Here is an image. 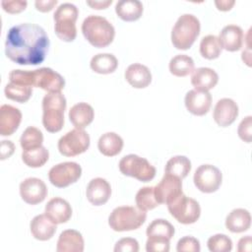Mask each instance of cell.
<instances>
[{"label": "cell", "instance_id": "6da1fadb", "mask_svg": "<svg viewBox=\"0 0 252 252\" xmlns=\"http://www.w3.org/2000/svg\"><path fill=\"white\" fill-rule=\"evenodd\" d=\"M49 38L38 25L25 23L12 27L6 36L5 54L20 65H38L45 59Z\"/></svg>", "mask_w": 252, "mask_h": 252}, {"label": "cell", "instance_id": "7a4b0ae2", "mask_svg": "<svg viewBox=\"0 0 252 252\" xmlns=\"http://www.w3.org/2000/svg\"><path fill=\"white\" fill-rule=\"evenodd\" d=\"M9 79L11 83L31 88L37 87L48 93H60L65 87L64 78L47 67L33 71L12 70L9 73Z\"/></svg>", "mask_w": 252, "mask_h": 252}, {"label": "cell", "instance_id": "3957f363", "mask_svg": "<svg viewBox=\"0 0 252 252\" xmlns=\"http://www.w3.org/2000/svg\"><path fill=\"white\" fill-rule=\"evenodd\" d=\"M82 32L85 38L97 48L108 46L113 41L115 35L112 24L104 17L97 15H90L84 20Z\"/></svg>", "mask_w": 252, "mask_h": 252}, {"label": "cell", "instance_id": "277c9868", "mask_svg": "<svg viewBox=\"0 0 252 252\" xmlns=\"http://www.w3.org/2000/svg\"><path fill=\"white\" fill-rule=\"evenodd\" d=\"M67 101L60 93H48L42 99V124L50 133L59 132L64 125V112Z\"/></svg>", "mask_w": 252, "mask_h": 252}, {"label": "cell", "instance_id": "5b68a950", "mask_svg": "<svg viewBox=\"0 0 252 252\" xmlns=\"http://www.w3.org/2000/svg\"><path fill=\"white\" fill-rule=\"evenodd\" d=\"M200 21L192 14L181 15L171 31V42L176 49H189L200 33Z\"/></svg>", "mask_w": 252, "mask_h": 252}, {"label": "cell", "instance_id": "8992f818", "mask_svg": "<svg viewBox=\"0 0 252 252\" xmlns=\"http://www.w3.org/2000/svg\"><path fill=\"white\" fill-rule=\"evenodd\" d=\"M78 15V8L72 3H63L55 10L53 15L54 31L61 40L71 42L76 38Z\"/></svg>", "mask_w": 252, "mask_h": 252}, {"label": "cell", "instance_id": "52a82bcc", "mask_svg": "<svg viewBox=\"0 0 252 252\" xmlns=\"http://www.w3.org/2000/svg\"><path fill=\"white\" fill-rule=\"evenodd\" d=\"M147 219L146 212L131 206L115 208L109 215L108 224L114 231H129L139 228Z\"/></svg>", "mask_w": 252, "mask_h": 252}, {"label": "cell", "instance_id": "ba28073f", "mask_svg": "<svg viewBox=\"0 0 252 252\" xmlns=\"http://www.w3.org/2000/svg\"><path fill=\"white\" fill-rule=\"evenodd\" d=\"M118 166L122 174L134 177L142 182H149L156 176V167L146 158L134 154L123 157Z\"/></svg>", "mask_w": 252, "mask_h": 252}, {"label": "cell", "instance_id": "9c48e42d", "mask_svg": "<svg viewBox=\"0 0 252 252\" xmlns=\"http://www.w3.org/2000/svg\"><path fill=\"white\" fill-rule=\"evenodd\" d=\"M167 209L170 215L180 223L191 224L196 222L201 215L199 203L181 194L179 197L167 204Z\"/></svg>", "mask_w": 252, "mask_h": 252}, {"label": "cell", "instance_id": "30bf717a", "mask_svg": "<svg viewBox=\"0 0 252 252\" xmlns=\"http://www.w3.org/2000/svg\"><path fill=\"white\" fill-rule=\"evenodd\" d=\"M90 136L84 129L75 128L58 141V151L62 156L75 157L85 153L90 147Z\"/></svg>", "mask_w": 252, "mask_h": 252}, {"label": "cell", "instance_id": "8fae6325", "mask_svg": "<svg viewBox=\"0 0 252 252\" xmlns=\"http://www.w3.org/2000/svg\"><path fill=\"white\" fill-rule=\"evenodd\" d=\"M82 175V167L75 161H65L52 166L48 172V178L57 188H65L79 180Z\"/></svg>", "mask_w": 252, "mask_h": 252}, {"label": "cell", "instance_id": "7c38bea8", "mask_svg": "<svg viewBox=\"0 0 252 252\" xmlns=\"http://www.w3.org/2000/svg\"><path fill=\"white\" fill-rule=\"evenodd\" d=\"M193 181L197 189L203 193L216 192L222 181L220 170L213 164H202L194 173Z\"/></svg>", "mask_w": 252, "mask_h": 252}, {"label": "cell", "instance_id": "4fadbf2b", "mask_svg": "<svg viewBox=\"0 0 252 252\" xmlns=\"http://www.w3.org/2000/svg\"><path fill=\"white\" fill-rule=\"evenodd\" d=\"M155 197L158 203L160 204H168L177 197H179L182 192V181L180 178L164 173L163 177L159 181V183L154 187Z\"/></svg>", "mask_w": 252, "mask_h": 252}, {"label": "cell", "instance_id": "5bb4252c", "mask_svg": "<svg viewBox=\"0 0 252 252\" xmlns=\"http://www.w3.org/2000/svg\"><path fill=\"white\" fill-rule=\"evenodd\" d=\"M20 195L27 204L36 205L46 198L47 187L41 179L29 177L21 182Z\"/></svg>", "mask_w": 252, "mask_h": 252}, {"label": "cell", "instance_id": "9a60e30c", "mask_svg": "<svg viewBox=\"0 0 252 252\" xmlns=\"http://www.w3.org/2000/svg\"><path fill=\"white\" fill-rule=\"evenodd\" d=\"M238 116L237 103L228 97L218 100L215 105L213 117L215 122L220 127H227L232 124Z\"/></svg>", "mask_w": 252, "mask_h": 252}, {"label": "cell", "instance_id": "2e32d148", "mask_svg": "<svg viewBox=\"0 0 252 252\" xmlns=\"http://www.w3.org/2000/svg\"><path fill=\"white\" fill-rule=\"evenodd\" d=\"M184 102L190 113L197 116H203L207 114L211 108L212 95L209 92L191 90L186 94Z\"/></svg>", "mask_w": 252, "mask_h": 252}, {"label": "cell", "instance_id": "e0dca14e", "mask_svg": "<svg viewBox=\"0 0 252 252\" xmlns=\"http://www.w3.org/2000/svg\"><path fill=\"white\" fill-rule=\"evenodd\" d=\"M111 195L110 184L101 177L92 179L86 189V196L88 201L94 206H101L105 204Z\"/></svg>", "mask_w": 252, "mask_h": 252}, {"label": "cell", "instance_id": "ac0fdd59", "mask_svg": "<svg viewBox=\"0 0 252 252\" xmlns=\"http://www.w3.org/2000/svg\"><path fill=\"white\" fill-rule=\"evenodd\" d=\"M22 121V112L19 108L3 104L0 107V135L10 136L16 132Z\"/></svg>", "mask_w": 252, "mask_h": 252}, {"label": "cell", "instance_id": "d6986e66", "mask_svg": "<svg viewBox=\"0 0 252 252\" xmlns=\"http://www.w3.org/2000/svg\"><path fill=\"white\" fill-rule=\"evenodd\" d=\"M45 215L54 223L67 222L72 216L71 205L63 198L55 197L50 199L45 206Z\"/></svg>", "mask_w": 252, "mask_h": 252}, {"label": "cell", "instance_id": "ffe728a7", "mask_svg": "<svg viewBox=\"0 0 252 252\" xmlns=\"http://www.w3.org/2000/svg\"><path fill=\"white\" fill-rule=\"evenodd\" d=\"M219 39L223 49L234 52L242 47L244 33L239 26L227 25L220 31Z\"/></svg>", "mask_w": 252, "mask_h": 252}, {"label": "cell", "instance_id": "44dd1931", "mask_svg": "<svg viewBox=\"0 0 252 252\" xmlns=\"http://www.w3.org/2000/svg\"><path fill=\"white\" fill-rule=\"evenodd\" d=\"M125 79L135 89H144L152 82V73L150 69L140 63H134L127 67Z\"/></svg>", "mask_w": 252, "mask_h": 252}, {"label": "cell", "instance_id": "7402d4cb", "mask_svg": "<svg viewBox=\"0 0 252 252\" xmlns=\"http://www.w3.org/2000/svg\"><path fill=\"white\" fill-rule=\"evenodd\" d=\"M219 82V75L217 72L208 67H200L192 72L191 84L197 91L209 92Z\"/></svg>", "mask_w": 252, "mask_h": 252}, {"label": "cell", "instance_id": "603a6c76", "mask_svg": "<svg viewBox=\"0 0 252 252\" xmlns=\"http://www.w3.org/2000/svg\"><path fill=\"white\" fill-rule=\"evenodd\" d=\"M85 242L82 234L75 229H66L59 235L57 252H83Z\"/></svg>", "mask_w": 252, "mask_h": 252}, {"label": "cell", "instance_id": "cb8c5ba5", "mask_svg": "<svg viewBox=\"0 0 252 252\" xmlns=\"http://www.w3.org/2000/svg\"><path fill=\"white\" fill-rule=\"evenodd\" d=\"M32 235L40 241L50 239L56 232V223L47 218L45 214L35 216L30 224Z\"/></svg>", "mask_w": 252, "mask_h": 252}, {"label": "cell", "instance_id": "d4e9b609", "mask_svg": "<svg viewBox=\"0 0 252 252\" xmlns=\"http://www.w3.org/2000/svg\"><path fill=\"white\" fill-rule=\"evenodd\" d=\"M94 117V110L87 102H79L73 105L69 110V119L78 129H84L90 125Z\"/></svg>", "mask_w": 252, "mask_h": 252}, {"label": "cell", "instance_id": "484cf974", "mask_svg": "<svg viewBox=\"0 0 252 252\" xmlns=\"http://www.w3.org/2000/svg\"><path fill=\"white\" fill-rule=\"evenodd\" d=\"M251 225V216L250 213L241 208L232 210L225 219V227L233 232L239 233L246 231Z\"/></svg>", "mask_w": 252, "mask_h": 252}, {"label": "cell", "instance_id": "4316f807", "mask_svg": "<svg viewBox=\"0 0 252 252\" xmlns=\"http://www.w3.org/2000/svg\"><path fill=\"white\" fill-rule=\"evenodd\" d=\"M143 4L139 0H120L115 5L117 16L125 22H134L143 14Z\"/></svg>", "mask_w": 252, "mask_h": 252}, {"label": "cell", "instance_id": "83f0119b", "mask_svg": "<svg viewBox=\"0 0 252 252\" xmlns=\"http://www.w3.org/2000/svg\"><path fill=\"white\" fill-rule=\"evenodd\" d=\"M122 138L114 132H106L102 134L97 142L99 152L105 157L117 156L123 148Z\"/></svg>", "mask_w": 252, "mask_h": 252}, {"label": "cell", "instance_id": "f1b7e54d", "mask_svg": "<svg viewBox=\"0 0 252 252\" xmlns=\"http://www.w3.org/2000/svg\"><path fill=\"white\" fill-rule=\"evenodd\" d=\"M90 66L91 69L97 74H111L116 70L118 60L111 53H98L92 58Z\"/></svg>", "mask_w": 252, "mask_h": 252}, {"label": "cell", "instance_id": "f546056e", "mask_svg": "<svg viewBox=\"0 0 252 252\" xmlns=\"http://www.w3.org/2000/svg\"><path fill=\"white\" fill-rule=\"evenodd\" d=\"M191 170V161L185 156H175L169 158L165 164L164 172L180 179L185 178Z\"/></svg>", "mask_w": 252, "mask_h": 252}, {"label": "cell", "instance_id": "4dcf8cb0", "mask_svg": "<svg viewBox=\"0 0 252 252\" xmlns=\"http://www.w3.org/2000/svg\"><path fill=\"white\" fill-rule=\"evenodd\" d=\"M48 158L49 152L43 146L31 150H23L22 153V159L24 163L32 168H37L44 165Z\"/></svg>", "mask_w": 252, "mask_h": 252}, {"label": "cell", "instance_id": "1f68e13d", "mask_svg": "<svg viewBox=\"0 0 252 252\" xmlns=\"http://www.w3.org/2000/svg\"><path fill=\"white\" fill-rule=\"evenodd\" d=\"M169 71L176 77H185L194 71V61L186 54H178L169 61Z\"/></svg>", "mask_w": 252, "mask_h": 252}, {"label": "cell", "instance_id": "d6a6232c", "mask_svg": "<svg viewBox=\"0 0 252 252\" xmlns=\"http://www.w3.org/2000/svg\"><path fill=\"white\" fill-rule=\"evenodd\" d=\"M174 226L168 220L157 219L148 225L146 233L148 237H162L170 240L174 235Z\"/></svg>", "mask_w": 252, "mask_h": 252}, {"label": "cell", "instance_id": "836d02e7", "mask_svg": "<svg viewBox=\"0 0 252 252\" xmlns=\"http://www.w3.org/2000/svg\"><path fill=\"white\" fill-rule=\"evenodd\" d=\"M222 47L218 36L208 34L204 36L200 42V53L201 55L209 60L218 58L221 53Z\"/></svg>", "mask_w": 252, "mask_h": 252}, {"label": "cell", "instance_id": "e575fe53", "mask_svg": "<svg viewBox=\"0 0 252 252\" xmlns=\"http://www.w3.org/2000/svg\"><path fill=\"white\" fill-rule=\"evenodd\" d=\"M42 132L33 126H29L23 132L20 138V145L23 150H31L42 146Z\"/></svg>", "mask_w": 252, "mask_h": 252}, {"label": "cell", "instance_id": "d590c367", "mask_svg": "<svg viewBox=\"0 0 252 252\" xmlns=\"http://www.w3.org/2000/svg\"><path fill=\"white\" fill-rule=\"evenodd\" d=\"M135 201L137 208L144 212L153 210L159 205L155 197L154 187L152 186H146L141 188L136 194Z\"/></svg>", "mask_w": 252, "mask_h": 252}, {"label": "cell", "instance_id": "8d00e7d4", "mask_svg": "<svg viewBox=\"0 0 252 252\" xmlns=\"http://www.w3.org/2000/svg\"><path fill=\"white\" fill-rule=\"evenodd\" d=\"M4 93L7 98L15 100L20 103H24L30 99L32 94V90L31 87L21 86L14 83H9L6 85L4 89Z\"/></svg>", "mask_w": 252, "mask_h": 252}, {"label": "cell", "instance_id": "74e56055", "mask_svg": "<svg viewBox=\"0 0 252 252\" xmlns=\"http://www.w3.org/2000/svg\"><path fill=\"white\" fill-rule=\"evenodd\" d=\"M208 248L212 252H229L232 250V241L225 234H215L208 239Z\"/></svg>", "mask_w": 252, "mask_h": 252}, {"label": "cell", "instance_id": "f35d334b", "mask_svg": "<svg viewBox=\"0 0 252 252\" xmlns=\"http://www.w3.org/2000/svg\"><path fill=\"white\" fill-rule=\"evenodd\" d=\"M146 250L148 252H168L169 239L162 237H148L146 242Z\"/></svg>", "mask_w": 252, "mask_h": 252}, {"label": "cell", "instance_id": "ab89813d", "mask_svg": "<svg viewBox=\"0 0 252 252\" xmlns=\"http://www.w3.org/2000/svg\"><path fill=\"white\" fill-rule=\"evenodd\" d=\"M176 250L178 252H199L200 242L193 236H184L178 240Z\"/></svg>", "mask_w": 252, "mask_h": 252}, {"label": "cell", "instance_id": "60d3db41", "mask_svg": "<svg viewBox=\"0 0 252 252\" xmlns=\"http://www.w3.org/2000/svg\"><path fill=\"white\" fill-rule=\"evenodd\" d=\"M115 252H138L139 243L131 237H124L118 240L114 246Z\"/></svg>", "mask_w": 252, "mask_h": 252}, {"label": "cell", "instance_id": "b9f144b4", "mask_svg": "<svg viewBox=\"0 0 252 252\" xmlns=\"http://www.w3.org/2000/svg\"><path fill=\"white\" fill-rule=\"evenodd\" d=\"M237 133L239 138L246 142L251 143L252 140V116H246L239 124Z\"/></svg>", "mask_w": 252, "mask_h": 252}, {"label": "cell", "instance_id": "7bdbcfd3", "mask_svg": "<svg viewBox=\"0 0 252 252\" xmlns=\"http://www.w3.org/2000/svg\"><path fill=\"white\" fill-rule=\"evenodd\" d=\"M1 5L5 12L10 14H17L24 11L27 8L28 2L23 0H3L1 2Z\"/></svg>", "mask_w": 252, "mask_h": 252}, {"label": "cell", "instance_id": "ee69618b", "mask_svg": "<svg viewBox=\"0 0 252 252\" xmlns=\"http://www.w3.org/2000/svg\"><path fill=\"white\" fill-rule=\"evenodd\" d=\"M56 4L57 0H36L34 2L36 10L43 13L51 11L54 8V6H56Z\"/></svg>", "mask_w": 252, "mask_h": 252}, {"label": "cell", "instance_id": "f6af8a7d", "mask_svg": "<svg viewBox=\"0 0 252 252\" xmlns=\"http://www.w3.org/2000/svg\"><path fill=\"white\" fill-rule=\"evenodd\" d=\"M14 150H15V146L11 141L3 140L1 142V159L10 158L14 153Z\"/></svg>", "mask_w": 252, "mask_h": 252}, {"label": "cell", "instance_id": "bcb514c9", "mask_svg": "<svg viewBox=\"0 0 252 252\" xmlns=\"http://www.w3.org/2000/svg\"><path fill=\"white\" fill-rule=\"evenodd\" d=\"M251 244H252V238L250 235H246L239 239L237 250L239 252H250L251 251Z\"/></svg>", "mask_w": 252, "mask_h": 252}, {"label": "cell", "instance_id": "7dc6e473", "mask_svg": "<svg viewBox=\"0 0 252 252\" xmlns=\"http://www.w3.org/2000/svg\"><path fill=\"white\" fill-rule=\"evenodd\" d=\"M112 3V0H102V1H87V4L93 9L100 10L107 8Z\"/></svg>", "mask_w": 252, "mask_h": 252}, {"label": "cell", "instance_id": "c3c4849f", "mask_svg": "<svg viewBox=\"0 0 252 252\" xmlns=\"http://www.w3.org/2000/svg\"><path fill=\"white\" fill-rule=\"evenodd\" d=\"M215 4L217 6V8L220 11H229L232 6L235 4V1L231 0H219V1H215Z\"/></svg>", "mask_w": 252, "mask_h": 252}]
</instances>
